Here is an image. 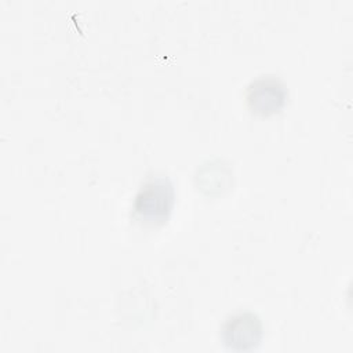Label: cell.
<instances>
[{"instance_id": "3957f363", "label": "cell", "mask_w": 353, "mask_h": 353, "mask_svg": "<svg viewBox=\"0 0 353 353\" xmlns=\"http://www.w3.org/2000/svg\"><path fill=\"white\" fill-rule=\"evenodd\" d=\"M262 339V324L256 314L241 312L230 316L222 325L223 345L234 352L256 347Z\"/></svg>"}, {"instance_id": "7a4b0ae2", "label": "cell", "mask_w": 353, "mask_h": 353, "mask_svg": "<svg viewBox=\"0 0 353 353\" xmlns=\"http://www.w3.org/2000/svg\"><path fill=\"white\" fill-rule=\"evenodd\" d=\"M245 101L252 113L270 116L284 106L287 88L283 81L274 76H261L248 84Z\"/></svg>"}, {"instance_id": "6da1fadb", "label": "cell", "mask_w": 353, "mask_h": 353, "mask_svg": "<svg viewBox=\"0 0 353 353\" xmlns=\"http://www.w3.org/2000/svg\"><path fill=\"white\" fill-rule=\"evenodd\" d=\"M174 205V186L170 178L156 175L148 178L134 199L137 216L149 225L164 223Z\"/></svg>"}]
</instances>
